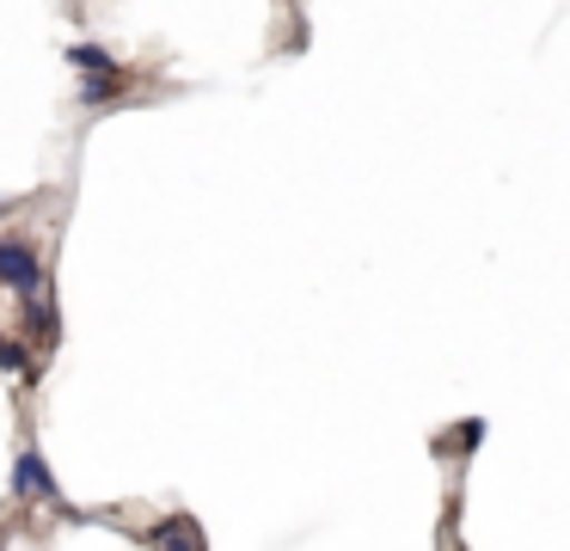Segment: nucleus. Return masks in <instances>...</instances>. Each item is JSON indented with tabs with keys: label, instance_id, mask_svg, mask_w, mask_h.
Returning a JSON list of instances; mask_svg holds the SVG:
<instances>
[{
	"label": "nucleus",
	"instance_id": "obj_3",
	"mask_svg": "<svg viewBox=\"0 0 570 551\" xmlns=\"http://www.w3.org/2000/svg\"><path fill=\"white\" fill-rule=\"evenodd\" d=\"M148 545L154 551H209V533L190 514H166L160 527H148Z\"/></svg>",
	"mask_w": 570,
	"mask_h": 551
},
{
	"label": "nucleus",
	"instance_id": "obj_6",
	"mask_svg": "<svg viewBox=\"0 0 570 551\" xmlns=\"http://www.w3.org/2000/svg\"><path fill=\"white\" fill-rule=\"evenodd\" d=\"M111 92H117V80H87V86H80V98H87V105H105Z\"/></svg>",
	"mask_w": 570,
	"mask_h": 551
},
{
	"label": "nucleus",
	"instance_id": "obj_4",
	"mask_svg": "<svg viewBox=\"0 0 570 551\" xmlns=\"http://www.w3.org/2000/svg\"><path fill=\"white\" fill-rule=\"evenodd\" d=\"M68 61H75L87 80H124V68L111 61V49H99V43H68Z\"/></svg>",
	"mask_w": 570,
	"mask_h": 551
},
{
	"label": "nucleus",
	"instance_id": "obj_5",
	"mask_svg": "<svg viewBox=\"0 0 570 551\" xmlns=\"http://www.w3.org/2000/svg\"><path fill=\"white\" fill-rule=\"evenodd\" d=\"M0 374H31V355H26V343L0 337Z\"/></svg>",
	"mask_w": 570,
	"mask_h": 551
},
{
	"label": "nucleus",
	"instance_id": "obj_1",
	"mask_svg": "<svg viewBox=\"0 0 570 551\" xmlns=\"http://www.w3.org/2000/svg\"><path fill=\"white\" fill-rule=\"evenodd\" d=\"M0 282H7V288H13L26 306L43 294V269H38L31 239H0Z\"/></svg>",
	"mask_w": 570,
	"mask_h": 551
},
{
	"label": "nucleus",
	"instance_id": "obj_2",
	"mask_svg": "<svg viewBox=\"0 0 570 551\" xmlns=\"http://www.w3.org/2000/svg\"><path fill=\"white\" fill-rule=\"evenodd\" d=\"M13 496L19 502H62V490H56V478H50V465H43L38 447H26L13 460Z\"/></svg>",
	"mask_w": 570,
	"mask_h": 551
},
{
	"label": "nucleus",
	"instance_id": "obj_7",
	"mask_svg": "<svg viewBox=\"0 0 570 551\" xmlns=\"http://www.w3.org/2000/svg\"><path fill=\"white\" fill-rule=\"evenodd\" d=\"M479 441H484V423H479V416H472V423H460V447H479Z\"/></svg>",
	"mask_w": 570,
	"mask_h": 551
}]
</instances>
